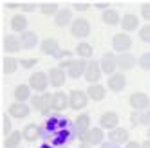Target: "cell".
Here are the masks:
<instances>
[{
  "instance_id": "cell-1",
  "label": "cell",
  "mask_w": 150,
  "mask_h": 148,
  "mask_svg": "<svg viewBox=\"0 0 150 148\" xmlns=\"http://www.w3.org/2000/svg\"><path fill=\"white\" fill-rule=\"evenodd\" d=\"M31 105H33V109H36L40 114L47 116L52 110V94H49V92L36 94V96L31 98Z\"/></svg>"
},
{
  "instance_id": "cell-2",
  "label": "cell",
  "mask_w": 150,
  "mask_h": 148,
  "mask_svg": "<svg viewBox=\"0 0 150 148\" xmlns=\"http://www.w3.org/2000/svg\"><path fill=\"white\" fill-rule=\"evenodd\" d=\"M65 128H71L69 119L54 116V118L47 119L45 125H42V135H47V134H52V132H60V130H65Z\"/></svg>"
},
{
  "instance_id": "cell-3",
  "label": "cell",
  "mask_w": 150,
  "mask_h": 148,
  "mask_svg": "<svg viewBox=\"0 0 150 148\" xmlns=\"http://www.w3.org/2000/svg\"><path fill=\"white\" fill-rule=\"evenodd\" d=\"M91 130V116L89 114H80L76 121H74V134H76V137L85 143L87 141V134Z\"/></svg>"
},
{
  "instance_id": "cell-4",
  "label": "cell",
  "mask_w": 150,
  "mask_h": 148,
  "mask_svg": "<svg viewBox=\"0 0 150 148\" xmlns=\"http://www.w3.org/2000/svg\"><path fill=\"white\" fill-rule=\"evenodd\" d=\"M27 85L33 90H36L38 94L40 92L44 94L47 90V87H49V76H47L45 72H33V74H31V78H29Z\"/></svg>"
},
{
  "instance_id": "cell-5",
  "label": "cell",
  "mask_w": 150,
  "mask_h": 148,
  "mask_svg": "<svg viewBox=\"0 0 150 148\" xmlns=\"http://www.w3.org/2000/svg\"><path fill=\"white\" fill-rule=\"evenodd\" d=\"M42 137H44V139H47L49 144H52V146H62V144H67V143L72 139V130H71V128H65V130L52 132V134L42 135Z\"/></svg>"
},
{
  "instance_id": "cell-6",
  "label": "cell",
  "mask_w": 150,
  "mask_h": 148,
  "mask_svg": "<svg viewBox=\"0 0 150 148\" xmlns=\"http://www.w3.org/2000/svg\"><path fill=\"white\" fill-rule=\"evenodd\" d=\"M87 103H89L87 92H83V90H71V94H69V107L72 110H81V109L87 107Z\"/></svg>"
},
{
  "instance_id": "cell-7",
  "label": "cell",
  "mask_w": 150,
  "mask_h": 148,
  "mask_svg": "<svg viewBox=\"0 0 150 148\" xmlns=\"http://www.w3.org/2000/svg\"><path fill=\"white\" fill-rule=\"evenodd\" d=\"M91 33V24L85 18H76L71 24V35L74 38H87Z\"/></svg>"
},
{
  "instance_id": "cell-8",
  "label": "cell",
  "mask_w": 150,
  "mask_h": 148,
  "mask_svg": "<svg viewBox=\"0 0 150 148\" xmlns=\"http://www.w3.org/2000/svg\"><path fill=\"white\" fill-rule=\"evenodd\" d=\"M128 103L134 110H146L150 109V98L145 92H132L128 96Z\"/></svg>"
},
{
  "instance_id": "cell-9",
  "label": "cell",
  "mask_w": 150,
  "mask_h": 148,
  "mask_svg": "<svg viewBox=\"0 0 150 148\" xmlns=\"http://www.w3.org/2000/svg\"><path fill=\"white\" fill-rule=\"evenodd\" d=\"M112 47L123 54V52H128V49L132 47V40L127 33H117L112 36Z\"/></svg>"
},
{
  "instance_id": "cell-10",
  "label": "cell",
  "mask_w": 150,
  "mask_h": 148,
  "mask_svg": "<svg viewBox=\"0 0 150 148\" xmlns=\"http://www.w3.org/2000/svg\"><path fill=\"white\" fill-rule=\"evenodd\" d=\"M117 123H120V116L112 110H107L101 114L100 118V128H107V130H114L117 128Z\"/></svg>"
},
{
  "instance_id": "cell-11",
  "label": "cell",
  "mask_w": 150,
  "mask_h": 148,
  "mask_svg": "<svg viewBox=\"0 0 150 148\" xmlns=\"http://www.w3.org/2000/svg\"><path fill=\"white\" fill-rule=\"evenodd\" d=\"M101 65L98 61H89L87 65V70H85V80H87L91 85H94V83H100V78H101Z\"/></svg>"
},
{
  "instance_id": "cell-12",
  "label": "cell",
  "mask_w": 150,
  "mask_h": 148,
  "mask_svg": "<svg viewBox=\"0 0 150 148\" xmlns=\"http://www.w3.org/2000/svg\"><path fill=\"white\" fill-rule=\"evenodd\" d=\"M101 70L105 74H109V76H112V74H116V69H117V63H116V56L112 54V52H105V54L101 56Z\"/></svg>"
},
{
  "instance_id": "cell-13",
  "label": "cell",
  "mask_w": 150,
  "mask_h": 148,
  "mask_svg": "<svg viewBox=\"0 0 150 148\" xmlns=\"http://www.w3.org/2000/svg\"><path fill=\"white\" fill-rule=\"evenodd\" d=\"M127 85V80H125V74L123 72H116L112 76H109V81H107V87H109L112 92H121Z\"/></svg>"
},
{
  "instance_id": "cell-14",
  "label": "cell",
  "mask_w": 150,
  "mask_h": 148,
  "mask_svg": "<svg viewBox=\"0 0 150 148\" xmlns=\"http://www.w3.org/2000/svg\"><path fill=\"white\" fill-rule=\"evenodd\" d=\"M47 76H49V83L52 87H63L65 85V70L60 69V67H52L49 72H47Z\"/></svg>"
},
{
  "instance_id": "cell-15",
  "label": "cell",
  "mask_w": 150,
  "mask_h": 148,
  "mask_svg": "<svg viewBox=\"0 0 150 148\" xmlns=\"http://www.w3.org/2000/svg\"><path fill=\"white\" fill-rule=\"evenodd\" d=\"M87 65L89 61H85L83 58H78V60H72L71 65H69V76L71 78H80L81 74H85V70H87Z\"/></svg>"
},
{
  "instance_id": "cell-16",
  "label": "cell",
  "mask_w": 150,
  "mask_h": 148,
  "mask_svg": "<svg viewBox=\"0 0 150 148\" xmlns=\"http://www.w3.org/2000/svg\"><path fill=\"white\" fill-rule=\"evenodd\" d=\"M40 49H42V52H44V54H47V56H56L58 52L62 51L58 40H54V38H45V40L40 44Z\"/></svg>"
},
{
  "instance_id": "cell-17",
  "label": "cell",
  "mask_w": 150,
  "mask_h": 148,
  "mask_svg": "<svg viewBox=\"0 0 150 148\" xmlns=\"http://www.w3.org/2000/svg\"><path fill=\"white\" fill-rule=\"evenodd\" d=\"M116 63H117V69L120 70H130L136 65V58L130 54V52H123V54L116 56Z\"/></svg>"
},
{
  "instance_id": "cell-18",
  "label": "cell",
  "mask_w": 150,
  "mask_h": 148,
  "mask_svg": "<svg viewBox=\"0 0 150 148\" xmlns=\"http://www.w3.org/2000/svg\"><path fill=\"white\" fill-rule=\"evenodd\" d=\"M9 116H13V118H16V119H24V118L29 116V107L25 103L15 101V103L9 105Z\"/></svg>"
},
{
  "instance_id": "cell-19",
  "label": "cell",
  "mask_w": 150,
  "mask_h": 148,
  "mask_svg": "<svg viewBox=\"0 0 150 148\" xmlns=\"http://www.w3.org/2000/svg\"><path fill=\"white\" fill-rule=\"evenodd\" d=\"M69 107V96L65 92H56L52 94V110L54 112H62Z\"/></svg>"
},
{
  "instance_id": "cell-20",
  "label": "cell",
  "mask_w": 150,
  "mask_h": 148,
  "mask_svg": "<svg viewBox=\"0 0 150 148\" xmlns=\"http://www.w3.org/2000/svg\"><path fill=\"white\" fill-rule=\"evenodd\" d=\"M109 141L114 143V144H123L128 141V130L127 128H121V126H117V128L110 130L109 132Z\"/></svg>"
},
{
  "instance_id": "cell-21",
  "label": "cell",
  "mask_w": 150,
  "mask_h": 148,
  "mask_svg": "<svg viewBox=\"0 0 150 148\" xmlns=\"http://www.w3.org/2000/svg\"><path fill=\"white\" fill-rule=\"evenodd\" d=\"M22 134H24V139H25V141L33 143V141L38 139V137H42V126H38V125H35V123H29L25 128L22 130Z\"/></svg>"
},
{
  "instance_id": "cell-22",
  "label": "cell",
  "mask_w": 150,
  "mask_h": 148,
  "mask_svg": "<svg viewBox=\"0 0 150 148\" xmlns=\"http://www.w3.org/2000/svg\"><path fill=\"white\" fill-rule=\"evenodd\" d=\"M103 139H105V134H103V128H91L89 130V134H87V144H91V146H96V144H103Z\"/></svg>"
},
{
  "instance_id": "cell-23",
  "label": "cell",
  "mask_w": 150,
  "mask_h": 148,
  "mask_svg": "<svg viewBox=\"0 0 150 148\" xmlns=\"http://www.w3.org/2000/svg\"><path fill=\"white\" fill-rule=\"evenodd\" d=\"M139 25V18L132 13H128L121 18V29H123V33H130V31H136Z\"/></svg>"
},
{
  "instance_id": "cell-24",
  "label": "cell",
  "mask_w": 150,
  "mask_h": 148,
  "mask_svg": "<svg viewBox=\"0 0 150 148\" xmlns=\"http://www.w3.org/2000/svg\"><path fill=\"white\" fill-rule=\"evenodd\" d=\"M105 94H107V89L103 85H100V83H94V85H89L87 89V96L89 99L92 101H101L105 98Z\"/></svg>"
},
{
  "instance_id": "cell-25",
  "label": "cell",
  "mask_w": 150,
  "mask_h": 148,
  "mask_svg": "<svg viewBox=\"0 0 150 148\" xmlns=\"http://www.w3.org/2000/svg\"><path fill=\"white\" fill-rule=\"evenodd\" d=\"M31 89L29 85H25V83H20V85H16V89H15V99L18 101V103H24V101H27V99H31L33 96H31Z\"/></svg>"
},
{
  "instance_id": "cell-26",
  "label": "cell",
  "mask_w": 150,
  "mask_h": 148,
  "mask_svg": "<svg viewBox=\"0 0 150 148\" xmlns=\"http://www.w3.org/2000/svg\"><path fill=\"white\" fill-rule=\"evenodd\" d=\"M20 42H22L24 49H35L36 44H38V36H36L35 31H25V33H22V36H20Z\"/></svg>"
},
{
  "instance_id": "cell-27",
  "label": "cell",
  "mask_w": 150,
  "mask_h": 148,
  "mask_svg": "<svg viewBox=\"0 0 150 148\" xmlns=\"http://www.w3.org/2000/svg\"><path fill=\"white\" fill-rule=\"evenodd\" d=\"M72 22H74V20H72V13L69 11V9H60V11L56 13V16H54V24L58 27H65V25H69Z\"/></svg>"
},
{
  "instance_id": "cell-28",
  "label": "cell",
  "mask_w": 150,
  "mask_h": 148,
  "mask_svg": "<svg viewBox=\"0 0 150 148\" xmlns=\"http://www.w3.org/2000/svg\"><path fill=\"white\" fill-rule=\"evenodd\" d=\"M20 49H22V42H20V38H16V36H6L4 38V51L6 52L15 54V52H18Z\"/></svg>"
},
{
  "instance_id": "cell-29",
  "label": "cell",
  "mask_w": 150,
  "mask_h": 148,
  "mask_svg": "<svg viewBox=\"0 0 150 148\" xmlns=\"http://www.w3.org/2000/svg\"><path fill=\"white\" fill-rule=\"evenodd\" d=\"M22 139H24V134L18 130H13V134H9L4 139V148H18Z\"/></svg>"
},
{
  "instance_id": "cell-30",
  "label": "cell",
  "mask_w": 150,
  "mask_h": 148,
  "mask_svg": "<svg viewBox=\"0 0 150 148\" xmlns=\"http://www.w3.org/2000/svg\"><path fill=\"white\" fill-rule=\"evenodd\" d=\"M25 27H27V18L24 15H15L11 18V29L16 31V33H25Z\"/></svg>"
},
{
  "instance_id": "cell-31",
  "label": "cell",
  "mask_w": 150,
  "mask_h": 148,
  "mask_svg": "<svg viewBox=\"0 0 150 148\" xmlns=\"http://www.w3.org/2000/svg\"><path fill=\"white\" fill-rule=\"evenodd\" d=\"M101 20H103V24H107V25H116V24H120V22H121L120 13L114 11V9H107V11H103Z\"/></svg>"
},
{
  "instance_id": "cell-32",
  "label": "cell",
  "mask_w": 150,
  "mask_h": 148,
  "mask_svg": "<svg viewBox=\"0 0 150 148\" xmlns=\"http://www.w3.org/2000/svg\"><path fill=\"white\" fill-rule=\"evenodd\" d=\"M18 65H20V61H18L16 58H11V56L4 58V61H2V69H4L6 74H13V72H16Z\"/></svg>"
},
{
  "instance_id": "cell-33",
  "label": "cell",
  "mask_w": 150,
  "mask_h": 148,
  "mask_svg": "<svg viewBox=\"0 0 150 148\" xmlns=\"http://www.w3.org/2000/svg\"><path fill=\"white\" fill-rule=\"evenodd\" d=\"M92 52H94V51H92V45H91V44H85V42H81V44L76 45V54H78L80 58H83V60L91 58Z\"/></svg>"
},
{
  "instance_id": "cell-34",
  "label": "cell",
  "mask_w": 150,
  "mask_h": 148,
  "mask_svg": "<svg viewBox=\"0 0 150 148\" xmlns=\"http://www.w3.org/2000/svg\"><path fill=\"white\" fill-rule=\"evenodd\" d=\"M40 11L44 13V15H54V16H56V13L60 11V9H58L56 4H49V2H45V4H40Z\"/></svg>"
},
{
  "instance_id": "cell-35",
  "label": "cell",
  "mask_w": 150,
  "mask_h": 148,
  "mask_svg": "<svg viewBox=\"0 0 150 148\" xmlns=\"http://www.w3.org/2000/svg\"><path fill=\"white\" fill-rule=\"evenodd\" d=\"M143 112L145 110H134V112H130V123H132V126H141L143 125Z\"/></svg>"
},
{
  "instance_id": "cell-36",
  "label": "cell",
  "mask_w": 150,
  "mask_h": 148,
  "mask_svg": "<svg viewBox=\"0 0 150 148\" xmlns=\"http://www.w3.org/2000/svg\"><path fill=\"white\" fill-rule=\"evenodd\" d=\"M11 119H9V116L7 114H4L2 116V132H4V135L7 137L9 134H13V128H11Z\"/></svg>"
},
{
  "instance_id": "cell-37",
  "label": "cell",
  "mask_w": 150,
  "mask_h": 148,
  "mask_svg": "<svg viewBox=\"0 0 150 148\" xmlns=\"http://www.w3.org/2000/svg\"><path fill=\"white\" fill-rule=\"evenodd\" d=\"M139 40L145 42V44H150V24L141 27V31H139Z\"/></svg>"
},
{
  "instance_id": "cell-38",
  "label": "cell",
  "mask_w": 150,
  "mask_h": 148,
  "mask_svg": "<svg viewBox=\"0 0 150 148\" xmlns=\"http://www.w3.org/2000/svg\"><path fill=\"white\" fill-rule=\"evenodd\" d=\"M139 67L143 70H150V52L141 54V58H139Z\"/></svg>"
},
{
  "instance_id": "cell-39",
  "label": "cell",
  "mask_w": 150,
  "mask_h": 148,
  "mask_svg": "<svg viewBox=\"0 0 150 148\" xmlns=\"http://www.w3.org/2000/svg\"><path fill=\"white\" fill-rule=\"evenodd\" d=\"M36 63H38V60L36 58H24V60H20V65H22L24 69H31V67H35L36 65Z\"/></svg>"
},
{
  "instance_id": "cell-40",
  "label": "cell",
  "mask_w": 150,
  "mask_h": 148,
  "mask_svg": "<svg viewBox=\"0 0 150 148\" xmlns=\"http://www.w3.org/2000/svg\"><path fill=\"white\" fill-rule=\"evenodd\" d=\"M71 56H72V52H71L69 49H63V51L58 52L54 58H56V60H62V61H65V60H71Z\"/></svg>"
},
{
  "instance_id": "cell-41",
  "label": "cell",
  "mask_w": 150,
  "mask_h": 148,
  "mask_svg": "<svg viewBox=\"0 0 150 148\" xmlns=\"http://www.w3.org/2000/svg\"><path fill=\"white\" fill-rule=\"evenodd\" d=\"M141 16L150 22V2H146V4L141 6Z\"/></svg>"
},
{
  "instance_id": "cell-42",
  "label": "cell",
  "mask_w": 150,
  "mask_h": 148,
  "mask_svg": "<svg viewBox=\"0 0 150 148\" xmlns=\"http://www.w3.org/2000/svg\"><path fill=\"white\" fill-rule=\"evenodd\" d=\"M143 125H148L150 126V109H146L143 112Z\"/></svg>"
},
{
  "instance_id": "cell-43",
  "label": "cell",
  "mask_w": 150,
  "mask_h": 148,
  "mask_svg": "<svg viewBox=\"0 0 150 148\" xmlns=\"http://www.w3.org/2000/svg\"><path fill=\"white\" fill-rule=\"evenodd\" d=\"M20 9H22V11H35L36 4H22V7H20Z\"/></svg>"
},
{
  "instance_id": "cell-44",
  "label": "cell",
  "mask_w": 150,
  "mask_h": 148,
  "mask_svg": "<svg viewBox=\"0 0 150 148\" xmlns=\"http://www.w3.org/2000/svg\"><path fill=\"white\" fill-rule=\"evenodd\" d=\"M91 6L89 4H74V9H76V11H87Z\"/></svg>"
},
{
  "instance_id": "cell-45",
  "label": "cell",
  "mask_w": 150,
  "mask_h": 148,
  "mask_svg": "<svg viewBox=\"0 0 150 148\" xmlns=\"http://www.w3.org/2000/svg\"><path fill=\"white\" fill-rule=\"evenodd\" d=\"M127 148H141V144H139L137 141H128L127 143Z\"/></svg>"
},
{
  "instance_id": "cell-46",
  "label": "cell",
  "mask_w": 150,
  "mask_h": 148,
  "mask_svg": "<svg viewBox=\"0 0 150 148\" xmlns=\"http://www.w3.org/2000/svg\"><path fill=\"white\" fill-rule=\"evenodd\" d=\"M100 148H120V144H114V143H110V141H109V143H103Z\"/></svg>"
},
{
  "instance_id": "cell-47",
  "label": "cell",
  "mask_w": 150,
  "mask_h": 148,
  "mask_svg": "<svg viewBox=\"0 0 150 148\" xmlns=\"http://www.w3.org/2000/svg\"><path fill=\"white\" fill-rule=\"evenodd\" d=\"M9 9H18V7H22V4H16V2H11V4H7Z\"/></svg>"
},
{
  "instance_id": "cell-48",
  "label": "cell",
  "mask_w": 150,
  "mask_h": 148,
  "mask_svg": "<svg viewBox=\"0 0 150 148\" xmlns=\"http://www.w3.org/2000/svg\"><path fill=\"white\" fill-rule=\"evenodd\" d=\"M96 9H105L107 11V9H110V7H109V4H96Z\"/></svg>"
},
{
  "instance_id": "cell-49",
  "label": "cell",
  "mask_w": 150,
  "mask_h": 148,
  "mask_svg": "<svg viewBox=\"0 0 150 148\" xmlns=\"http://www.w3.org/2000/svg\"><path fill=\"white\" fill-rule=\"evenodd\" d=\"M141 148H150V139L148 141H143L141 143Z\"/></svg>"
},
{
  "instance_id": "cell-50",
  "label": "cell",
  "mask_w": 150,
  "mask_h": 148,
  "mask_svg": "<svg viewBox=\"0 0 150 148\" xmlns=\"http://www.w3.org/2000/svg\"><path fill=\"white\" fill-rule=\"evenodd\" d=\"M40 148H58V146H52V144H49V143H44Z\"/></svg>"
},
{
  "instance_id": "cell-51",
  "label": "cell",
  "mask_w": 150,
  "mask_h": 148,
  "mask_svg": "<svg viewBox=\"0 0 150 148\" xmlns=\"http://www.w3.org/2000/svg\"><path fill=\"white\" fill-rule=\"evenodd\" d=\"M80 148H92V146H91V144H87V143H81V144H80Z\"/></svg>"
},
{
  "instance_id": "cell-52",
  "label": "cell",
  "mask_w": 150,
  "mask_h": 148,
  "mask_svg": "<svg viewBox=\"0 0 150 148\" xmlns=\"http://www.w3.org/2000/svg\"><path fill=\"white\" fill-rule=\"evenodd\" d=\"M146 134H148V139H150V126H148V130H146Z\"/></svg>"
},
{
  "instance_id": "cell-53",
  "label": "cell",
  "mask_w": 150,
  "mask_h": 148,
  "mask_svg": "<svg viewBox=\"0 0 150 148\" xmlns=\"http://www.w3.org/2000/svg\"><path fill=\"white\" fill-rule=\"evenodd\" d=\"M18 148H20V146H18Z\"/></svg>"
}]
</instances>
